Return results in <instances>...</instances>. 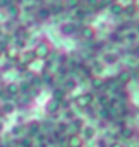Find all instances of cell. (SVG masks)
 <instances>
[{
  "mask_svg": "<svg viewBox=\"0 0 139 147\" xmlns=\"http://www.w3.org/2000/svg\"><path fill=\"white\" fill-rule=\"evenodd\" d=\"M33 51H34V53H36L37 59L44 60V59L49 57V55H51V52H52V48H51V44H49L48 41H41L36 45V48H34Z\"/></svg>",
  "mask_w": 139,
  "mask_h": 147,
  "instance_id": "1",
  "label": "cell"
},
{
  "mask_svg": "<svg viewBox=\"0 0 139 147\" xmlns=\"http://www.w3.org/2000/svg\"><path fill=\"white\" fill-rule=\"evenodd\" d=\"M93 101H94V94L90 93V91H87V93H83V94L78 95L75 98V104L79 106V108H87V106H90L93 104Z\"/></svg>",
  "mask_w": 139,
  "mask_h": 147,
  "instance_id": "2",
  "label": "cell"
},
{
  "mask_svg": "<svg viewBox=\"0 0 139 147\" xmlns=\"http://www.w3.org/2000/svg\"><path fill=\"white\" fill-rule=\"evenodd\" d=\"M36 60H37V56H36L34 51H26L22 55H19V61H21V64L23 67H27V65L33 64Z\"/></svg>",
  "mask_w": 139,
  "mask_h": 147,
  "instance_id": "3",
  "label": "cell"
},
{
  "mask_svg": "<svg viewBox=\"0 0 139 147\" xmlns=\"http://www.w3.org/2000/svg\"><path fill=\"white\" fill-rule=\"evenodd\" d=\"M60 102H57V101H55L53 98H51V100L45 104V110L48 112L49 115H55V113H57L60 110Z\"/></svg>",
  "mask_w": 139,
  "mask_h": 147,
  "instance_id": "4",
  "label": "cell"
},
{
  "mask_svg": "<svg viewBox=\"0 0 139 147\" xmlns=\"http://www.w3.org/2000/svg\"><path fill=\"white\" fill-rule=\"evenodd\" d=\"M67 144L68 147H83V139L78 134H72L67 139Z\"/></svg>",
  "mask_w": 139,
  "mask_h": 147,
  "instance_id": "5",
  "label": "cell"
},
{
  "mask_svg": "<svg viewBox=\"0 0 139 147\" xmlns=\"http://www.w3.org/2000/svg\"><path fill=\"white\" fill-rule=\"evenodd\" d=\"M76 32V26H75L74 23H63L61 26H60V33L61 34H64V36H71V34H74Z\"/></svg>",
  "mask_w": 139,
  "mask_h": 147,
  "instance_id": "6",
  "label": "cell"
},
{
  "mask_svg": "<svg viewBox=\"0 0 139 147\" xmlns=\"http://www.w3.org/2000/svg\"><path fill=\"white\" fill-rule=\"evenodd\" d=\"M5 93L7 95H10V97H16V95L19 94V84L15 83V82H11L5 86Z\"/></svg>",
  "mask_w": 139,
  "mask_h": 147,
  "instance_id": "7",
  "label": "cell"
},
{
  "mask_svg": "<svg viewBox=\"0 0 139 147\" xmlns=\"http://www.w3.org/2000/svg\"><path fill=\"white\" fill-rule=\"evenodd\" d=\"M102 60H104V63L108 64V65H113V64L117 63L119 60V56L116 55V53H112V52H108L104 55V57H102Z\"/></svg>",
  "mask_w": 139,
  "mask_h": 147,
  "instance_id": "8",
  "label": "cell"
},
{
  "mask_svg": "<svg viewBox=\"0 0 139 147\" xmlns=\"http://www.w3.org/2000/svg\"><path fill=\"white\" fill-rule=\"evenodd\" d=\"M52 98H53L55 101H57V102H61V101L65 100V90L61 89V87H56V89H53V93H52Z\"/></svg>",
  "mask_w": 139,
  "mask_h": 147,
  "instance_id": "9",
  "label": "cell"
},
{
  "mask_svg": "<svg viewBox=\"0 0 139 147\" xmlns=\"http://www.w3.org/2000/svg\"><path fill=\"white\" fill-rule=\"evenodd\" d=\"M82 134H83V138H85L86 140H90V139H93V138L96 136V129L91 125H86L82 128Z\"/></svg>",
  "mask_w": 139,
  "mask_h": 147,
  "instance_id": "10",
  "label": "cell"
},
{
  "mask_svg": "<svg viewBox=\"0 0 139 147\" xmlns=\"http://www.w3.org/2000/svg\"><path fill=\"white\" fill-rule=\"evenodd\" d=\"M130 80H131V74L128 71H121V72L117 75V82L121 84H127L130 83Z\"/></svg>",
  "mask_w": 139,
  "mask_h": 147,
  "instance_id": "11",
  "label": "cell"
},
{
  "mask_svg": "<svg viewBox=\"0 0 139 147\" xmlns=\"http://www.w3.org/2000/svg\"><path fill=\"white\" fill-rule=\"evenodd\" d=\"M80 33H82V37L86 38V40H93V38L96 37V30H94L93 27H89V26L83 27Z\"/></svg>",
  "mask_w": 139,
  "mask_h": 147,
  "instance_id": "12",
  "label": "cell"
},
{
  "mask_svg": "<svg viewBox=\"0 0 139 147\" xmlns=\"http://www.w3.org/2000/svg\"><path fill=\"white\" fill-rule=\"evenodd\" d=\"M105 86V80L100 76H97V78H91V87L94 90H101L102 87Z\"/></svg>",
  "mask_w": 139,
  "mask_h": 147,
  "instance_id": "13",
  "label": "cell"
},
{
  "mask_svg": "<svg viewBox=\"0 0 139 147\" xmlns=\"http://www.w3.org/2000/svg\"><path fill=\"white\" fill-rule=\"evenodd\" d=\"M40 123L38 121H32L30 124H29V135L30 136H36L38 135V132H40Z\"/></svg>",
  "mask_w": 139,
  "mask_h": 147,
  "instance_id": "14",
  "label": "cell"
},
{
  "mask_svg": "<svg viewBox=\"0 0 139 147\" xmlns=\"http://www.w3.org/2000/svg\"><path fill=\"white\" fill-rule=\"evenodd\" d=\"M5 55H7V57L12 60V61H16V60H19V52H16V48H8L7 51H5Z\"/></svg>",
  "mask_w": 139,
  "mask_h": 147,
  "instance_id": "15",
  "label": "cell"
},
{
  "mask_svg": "<svg viewBox=\"0 0 139 147\" xmlns=\"http://www.w3.org/2000/svg\"><path fill=\"white\" fill-rule=\"evenodd\" d=\"M1 112L5 115H11L15 112V105L12 102H4V104H1Z\"/></svg>",
  "mask_w": 139,
  "mask_h": 147,
  "instance_id": "16",
  "label": "cell"
},
{
  "mask_svg": "<svg viewBox=\"0 0 139 147\" xmlns=\"http://www.w3.org/2000/svg\"><path fill=\"white\" fill-rule=\"evenodd\" d=\"M76 87H78V82H76L75 79L70 78L64 82V90L65 91H72V90H75Z\"/></svg>",
  "mask_w": 139,
  "mask_h": 147,
  "instance_id": "17",
  "label": "cell"
},
{
  "mask_svg": "<svg viewBox=\"0 0 139 147\" xmlns=\"http://www.w3.org/2000/svg\"><path fill=\"white\" fill-rule=\"evenodd\" d=\"M111 12L115 14V15H120L121 12H124V7L119 3H115V4L111 5Z\"/></svg>",
  "mask_w": 139,
  "mask_h": 147,
  "instance_id": "18",
  "label": "cell"
},
{
  "mask_svg": "<svg viewBox=\"0 0 139 147\" xmlns=\"http://www.w3.org/2000/svg\"><path fill=\"white\" fill-rule=\"evenodd\" d=\"M41 84H43V78H41V76H38V75H34V76H32L30 86H32L33 89H34V87H40Z\"/></svg>",
  "mask_w": 139,
  "mask_h": 147,
  "instance_id": "19",
  "label": "cell"
},
{
  "mask_svg": "<svg viewBox=\"0 0 139 147\" xmlns=\"http://www.w3.org/2000/svg\"><path fill=\"white\" fill-rule=\"evenodd\" d=\"M32 89L33 87L30 86L29 82H22V83L19 84V93H23V94H29V91Z\"/></svg>",
  "mask_w": 139,
  "mask_h": 147,
  "instance_id": "20",
  "label": "cell"
},
{
  "mask_svg": "<svg viewBox=\"0 0 139 147\" xmlns=\"http://www.w3.org/2000/svg\"><path fill=\"white\" fill-rule=\"evenodd\" d=\"M41 78H43V83H45V84H52L53 83V75H52V74L43 72Z\"/></svg>",
  "mask_w": 139,
  "mask_h": 147,
  "instance_id": "21",
  "label": "cell"
},
{
  "mask_svg": "<svg viewBox=\"0 0 139 147\" xmlns=\"http://www.w3.org/2000/svg\"><path fill=\"white\" fill-rule=\"evenodd\" d=\"M120 135H121L124 139H130V138H132V135H134V131H132L131 128H121Z\"/></svg>",
  "mask_w": 139,
  "mask_h": 147,
  "instance_id": "22",
  "label": "cell"
},
{
  "mask_svg": "<svg viewBox=\"0 0 139 147\" xmlns=\"http://www.w3.org/2000/svg\"><path fill=\"white\" fill-rule=\"evenodd\" d=\"M19 144L21 147H33V140L30 138H22L19 140Z\"/></svg>",
  "mask_w": 139,
  "mask_h": 147,
  "instance_id": "23",
  "label": "cell"
},
{
  "mask_svg": "<svg viewBox=\"0 0 139 147\" xmlns=\"http://www.w3.org/2000/svg\"><path fill=\"white\" fill-rule=\"evenodd\" d=\"M98 102H100V105L104 106V108H108L109 106V98H108V95H101L100 98H98Z\"/></svg>",
  "mask_w": 139,
  "mask_h": 147,
  "instance_id": "24",
  "label": "cell"
},
{
  "mask_svg": "<svg viewBox=\"0 0 139 147\" xmlns=\"http://www.w3.org/2000/svg\"><path fill=\"white\" fill-rule=\"evenodd\" d=\"M57 128H59V129H57V132H59V134L65 132V131H67V124H65V123H60L59 125H57Z\"/></svg>",
  "mask_w": 139,
  "mask_h": 147,
  "instance_id": "25",
  "label": "cell"
},
{
  "mask_svg": "<svg viewBox=\"0 0 139 147\" xmlns=\"http://www.w3.org/2000/svg\"><path fill=\"white\" fill-rule=\"evenodd\" d=\"M124 11H127L130 15H134L135 12H136V10H135L134 5H128V7H126V8H124Z\"/></svg>",
  "mask_w": 139,
  "mask_h": 147,
  "instance_id": "26",
  "label": "cell"
},
{
  "mask_svg": "<svg viewBox=\"0 0 139 147\" xmlns=\"http://www.w3.org/2000/svg\"><path fill=\"white\" fill-rule=\"evenodd\" d=\"M74 124H76V127H78V129H82V128H83V121L80 120V119H75L74 120Z\"/></svg>",
  "mask_w": 139,
  "mask_h": 147,
  "instance_id": "27",
  "label": "cell"
},
{
  "mask_svg": "<svg viewBox=\"0 0 139 147\" xmlns=\"http://www.w3.org/2000/svg\"><path fill=\"white\" fill-rule=\"evenodd\" d=\"M16 48H25L26 47V41H25V40H19V38H18V41H16Z\"/></svg>",
  "mask_w": 139,
  "mask_h": 147,
  "instance_id": "28",
  "label": "cell"
},
{
  "mask_svg": "<svg viewBox=\"0 0 139 147\" xmlns=\"http://www.w3.org/2000/svg\"><path fill=\"white\" fill-rule=\"evenodd\" d=\"M78 3H79V0H68L67 1L68 7H75V5H78Z\"/></svg>",
  "mask_w": 139,
  "mask_h": 147,
  "instance_id": "29",
  "label": "cell"
},
{
  "mask_svg": "<svg viewBox=\"0 0 139 147\" xmlns=\"http://www.w3.org/2000/svg\"><path fill=\"white\" fill-rule=\"evenodd\" d=\"M59 72L61 74V75H65V72H67V67H63V65H60Z\"/></svg>",
  "mask_w": 139,
  "mask_h": 147,
  "instance_id": "30",
  "label": "cell"
},
{
  "mask_svg": "<svg viewBox=\"0 0 139 147\" xmlns=\"http://www.w3.org/2000/svg\"><path fill=\"white\" fill-rule=\"evenodd\" d=\"M109 147H126V146H124V144H121V143H119V142H113Z\"/></svg>",
  "mask_w": 139,
  "mask_h": 147,
  "instance_id": "31",
  "label": "cell"
},
{
  "mask_svg": "<svg viewBox=\"0 0 139 147\" xmlns=\"http://www.w3.org/2000/svg\"><path fill=\"white\" fill-rule=\"evenodd\" d=\"M19 131H22V128L19 129V127H14V129H12V134H15V135H18V134H19Z\"/></svg>",
  "mask_w": 139,
  "mask_h": 147,
  "instance_id": "32",
  "label": "cell"
},
{
  "mask_svg": "<svg viewBox=\"0 0 139 147\" xmlns=\"http://www.w3.org/2000/svg\"><path fill=\"white\" fill-rule=\"evenodd\" d=\"M40 15L43 16V18H47L49 14H48V11H41V12H40Z\"/></svg>",
  "mask_w": 139,
  "mask_h": 147,
  "instance_id": "33",
  "label": "cell"
},
{
  "mask_svg": "<svg viewBox=\"0 0 139 147\" xmlns=\"http://www.w3.org/2000/svg\"><path fill=\"white\" fill-rule=\"evenodd\" d=\"M135 7V10H139V0H134V4H132Z\"/></svg>",
  "mask_w": 139,
  "mask_h": 147,
  "instance_id": "34",
  "label": "cell"
},
{
  "mask_svg": "<svg viewBox=\"0 0 139 147\" xmlns=\"http://www.w3.org/2000/svg\"><path fill=\"white\" fill-rule=\"evenodd\" d=\"M3 131H4V123H3V121L0 120V134H1Z\"/></svg>",
  "mask_w": 139,
  "mask_h": 147,
  "instance_id": "35",
  "label": "cell"
},
{
  "mask_svg": "<svg viewBox=\"0 0 139 147\" xmlns=\"http://www.w3.org/2000/svg\"><path fill=\"white\" fill-rule=\"evenodd\" d=\"M1 55H3V49L0 48V56H1Z\"/></svg>",
  "mask_w": 139,
  "mask_h": 147,
  "instance_id": "36",
  "label": "cell"
},
{
  "mask_svg": "<svg viewBox=\"0 0 139 147\" xmlns=\"http://www.w3.org/2000/svg\"><path fill=\"white\" fill-rule=\"evenodd\" d=\"M0 110H1V104H0Z\"/></svg>",
  "mask_w": 139,
  "mask_h": 147,
  "instance_id": "37",
  "label": "cell"
}]
</instances>
